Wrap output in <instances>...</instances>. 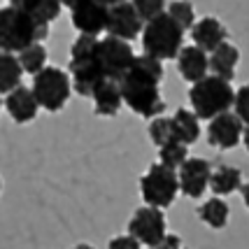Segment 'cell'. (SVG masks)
Masks as SVG:
<instances>
[{"mask_svg": "<svg viewBox=\"0 0 249 249\" xmlns=\"http://www.w3.org/2000/svg\"><path fill=\"white\" fill-rule=\"evenodd\" d=\"M161 79H163V61L154 58L149 54L135 56L133 68L121 79V93L124 103L130 112L138 117L154 119L165 112V100L161 98Z\"/></svg>", "mask_w": 249, "mask_h": 249, "instance_id": "obj_1", "label": "cell"}, {"mask_svg": "<svg viewBox=\"0 0 249 249\" xmlns=\"http://www.w3.org/2000/svg\"><path fill=\"white\" fill-rule=\"evenodd\" d=\"M49 35V23L33 19L28 12L17 5L0 7V52L19 54L35 42H42Z\"/></svg>", "mask_w": 249, "mask_h": 249, "instance_id": "obj_2", "label": "cell"}, {"mask_svg": "<svg viewBox=\"0 0 249 249\" xmlns=\"http://www.w3.org/2000/svg\"><path fill=\"white\" fill-rule=\"evenodd\" d=\"M70 77H72V91L79 96L91 98L93 89L107 79L105 70L98 58V35H82L70 47Z\"/></svg>", "mask_w": 249, "mask_h": 249, "instance_id": "obj_3", "label": "cell"}, {"mask_svg": "<svg viewBox=\"0 0 249 249\" xmlns=\"http://www.w3.org/2000/svg\"><path fill=\"white\" fill-rule=\"evenodd\" d=\"M233 100H235V91L231 87V82L217 75L203 77L189 89L191 109L198 114L200 121H212L214 117L228 112L233 107Z\"/></svg>", "mask_w": 249, "mask_h": 249, "instance_id": "obj_4", "label": "cell"}, {"mask_svg": "<svg viewBox=\"0 0 249 249\" xmlns=\"http://www.w3.org/2000/svg\"><path fill=\"white\" fill-rule=\"evenodd\" d=\"M184 28L175 21L168 12L159 14L156 19L144 23L142 28V47L144 54L154 56L159 61H170L177 58L182 52V42H184Z\"/></svg>", "mask_w": 249, "mask_h": 249, "instance_id": "obj_5", "label": "cell"}, {"mask_svg": "<svg viewBox=\"0 0 249 249\" xmlns=\"http://www.w3.org/2000/svg\"><path fill=\"white\" fill-rule=\"evenodd\" d=\"M33 93L40 107L47 112H58L70 100L72 93V77L56 65H44L37 75H33Z\"/></svg>", "mask_w": 249, "mask_h": 249, "instance_id": "obj_6", "label": "cell"}, {"mask_svg": "<svg viewBox=\"0 0 249 249\" xmlns=\"http://www.w3.org/2000/svg\"><path fill=\"white\" fill-rule=\"evenodd\" d=\"M140 194L142 200L152 207H170L179 194V177L177 170L163 165L161 161L152 163L147 173L140 177Z\"/></svg>", "mask_w": 249, "mask_h": 249, "instance_id": "obj_7", "label": "cell"}, {"mask_svg": "<svg viewBox=\"0 0 249 249\" xmlns=\"http://www.w3.org/2000/svg\"><path fill=\"white\" fill-rule=\"evenodd\" d=\"M98 58H100V65L105 70V77L121 82L126 77V72L133 68L135 54H133V49L126 40L107 35V37L98 40Z\"/></svg>", "mask_w": 249, "mask_h": 249, "instance_id": "obj_8", "label": "cell"}, {"mask_svg": "<svg viewBox=\"0 0 249 249\" xmlns=\"http://www.w3.org/2000/svg\"><path fill=\"white\" fill-rule=\"evenodd\" d=\"M128 233L138 240L140 245L156 249V245L168 235L163 210L161 207H152V205L138 207L128 221Z\"/></svg>", "mask_w": 249, "mask_h": 249, "instance_id": "obj_9", "label": "cell"}, {"mask_svg": "<svg viewBox=\"0 0 249 249\" xmlns=\"http://www.w3.org/2000/svg\"><path fill=\"white\" fill-rule=\"evenodd\" d=\"M72 26L82 35H100L107 31L109 7L100 0H82L72 7Z\"/></svg>", "mask_w": 249, "mask_h": 249, "instance_id": "obj_10", "label": "cell"}, {"mask_svg": "<svg viewBox=\"0 0 249 249\" xmlns=\"http://www.w3.org/2000/svg\"><path fill=\"white\" fill-rule=\"evenodd\" d=\"M142 28H144V21L140 19L138 10L133 7V2L124 0L119 5H112L109 7V19H107V35H114V37H121V40H135L138 35H142Z\"/></svg>", "mask_w": 249, "mask_h": 249, "instance_id": "obj_11", "label": "cell"}, {"mask_svg": "<svg viewBox=\"0 0 249 249\" xmlns=\"http://www.w3.org/2000/svg\"><path fill=\"white\" fill-rule=\"evenodd\" d=\"M210 175H212V165L205 159H198V156L186 159L177 170L179 191L186 198H203V194L210 189Z\"/></svg>", "mask_w": 249, "mask_h": 249, "instance_id": "obj_12", "label": "cell"}, {"mask_svg": "<svg viewBox=\"0 0 249 249\" xmlns=\"http://www.w3.org/2000/svg\"><path fill=\"white\" fill-rule=\"evenodd\" d=\"M242 130H245V124L235 112H224L214 119L210 121L207 126V142L212 147H219V149H233L242 142Z\"/></svg>", "mask_w": 249, "mask_h": 249, "instance_id": "obj_13", "label": "cell"}, {"mask_svg": "<svg viewBox=\"0 0 249 249\" xmlns=\"http://www.w3.org/2000/svg\"><path fill=\"white\" fill-rule=\"evenodd\" d=\"M5 109L17 124H31L40 112V103L33 93V89L17 87L5 96Z\"/></svg>", "mask_w": 249, "mask_h": 249, "instance_id": "obj_14", "label": "cell"}, {"mask_svg": "<svg viewBox=\"0 0 249 249\" xmlns=\"http://www.w3.org/2000/svg\"><path fill=\"white\" fill-rule=\"evenodd\" d=\"M177 70L189 84H196L210 75V56L205 49H200L196 44L182 47V52L177 56Z\"/></svg>", "mask_w": 249, "mask_h": 249, "instance_id": "obj_15", "label": "cell"}, {"mask_svg": "<svg viewBox=\"0 0 249 249\" xmlns=\"http://www.w3.org/2000/svg\"><path fill=\"white\" fill-rule=\"evenodd\" d=\"M191 37H194V44L196 47H200V49H205L207 54L210 52H214L219 44L226 42L228 37V31L226 26L214 19V17H205V19H200V21L194 23V28H191Z\"/></svg>", "mask_w": 249, "mask_h": 249, "instance_id": "obj_16", "label": "cell"}, {"mask_svg": "<svg viewBox=\"0 0 249 249\" xmlns=\"http://www.w3.org/2000/svg\"><path fill=\"white\" fill-rule=\"evenodd\" d=\"M93 105H96L98 117H117L121 105H124V93H121V84L114 79H103L96 89H93Z\"/></svg>", "mask_w": 249, "mask_h": 249, "instance_id": "obj_17", "label": "cell"}, {"mask_svg": "<svg viewBox=\"0 0 249 249\" xmlns=\"http://www.w3.org/2000/svg\"><path fill=\"white\" fill-rule=\"evenodd\" d=\"M238 61H240V49L235 44H231V42L219 44L214 52H210V72L231 82L235 77Z\"/></svg>", "mask_w": 249, "mask_h": 249, "instance_id": "obj_18", "label": "cell"}, {"mask_svg": "<svg viewBox=\"0 0 249 249\" xmlns=\"http://www.w3.org/2000/svg\"><path fill=\"white\" fill-rule=\"evenodd\" d=\"M170 121H173L175 140L184 142V144H194L200 138V119H198V114L194 109H186V107L175 109Z\"/></svg>", "mask_w": 249, "mask_h": 249, "instance_id": "obj_19", "label": "cell"}, {"mask_svg": "<svg viewBox=\"0 0 249 249\" xmlns=\"http://www.w3.org/2000/svg\"><path fill=\"white\" fill-rule=\"evenodd\" d=\"M242 182V173L233 165H217L212 175H210V189L214 196H231L233 191H240Z\"/></svg>", "mask_w": 249, "mask_h": 249, "instance_id": "obj_20", "label": "cell"}, {"mask_svg": "<svg viewBox=\"0 0 249 249\" xmlns=\"http://www.w3.org/2000/svg\"><path fill=\"white\" fill-rule=\"evenodd\" d=\"M198 217L205 226L214 228V231H221V228L228 224V217H231V207L228 203L221 198V196H212L210 200H205L203 205L198 207Z\"/></svg>", "mask_w": 249, "mask_h": 249, "instance_id": "obj_21", "label": "cell"}, {"mask_svg": "<svg viewBox=\"0 0 249 249\" xmlns=\"http://www.w3.org/2000/svg\"><path fill=\"white\" fill-rule=\"evenodd\" d=\"M23 68L19 63V56L12 52H0V93H10L17 87H21Z\"/></svg>", "mask_w": 249, "mask_h": 249, "instance_id": "obj_22", "label": "cell"}, {"mask_svg": "<svg viewBox=\"0 0 249 249\" xmlns=\"http://www.w3.org/2000/svg\"><path fill=\"white\" fill-rule=\"evenodd\" d=\"M10 5L21 7L23 12L31 14L33 19H37L42 23H52L61 14V7H63L61 0H10Z\"/></svg>", "mask_w": 249, "mask_h": 249, "instance_id": "obj_23", "label": "cell"}, {"mask_svg": "<svg viewBox=\"0 0 249 249\" xmlns=\"http://www.w3.org/2000/svg\"><path fill=\"white\" fill-rule=\"evenodd\" d=\"M17 56H19V63H21L23 72H28V75H37L47 65V47L42 42H35L31 47H26Z\"/></svg>", "mask_w": 249, "mask_h": 249, "instance_id": "obj_24", "label": "cell"}, {"mask_svg": "<svg viewBox=\"0 0 249 249\" xmlns=\"http://www.w3.org/2000/svg\"><path fill=\"white\" fill-rule=\"evenodd\" d=\"M186 147L189 144H184V142H179V140L163 144V147H159V161L163 165H168V168H173V170H179V165L189 159V149Z\"/></svg>", "mask_w": 249, "mask_h": 249, "instance_id": "obj_25", "label": "cell"}, {"mask_svg": "<svg viewBox=\"0 0 249 249\" xmlns=\"http://www.w3.org/2000/svg\"><path fill=\"white\" fill-rule=\"evenodd\" d=\"M149 138L156 147H163V144H168V142L175 140V130H173V121L170 117H154L149 119Z\"/></svg>", "mask_w": 249, "mask_h": 249, "instance_id": "obj_26", "label": "cell"}, {"mask_svg": "<svg viewBox=\"0 0 249 249\" xmlns=\"http://www.w3.org/2000/svg\"><path fill=\"white\" fill-rule=\"evenodd\" d=\"M165 12H168L184 31H191V28H194L196 12H194V5H191V2H186V0H173Z\"/></svg>", "mask_w": 249, "mask_h": 249, "instance_id": "obj_27", "label": "cell"}, {"mask_svg": "<svg viewBox=\"0 0 249 249\" xmlns=\"http://www.w3.org/2000/svg\"><path fill=\"white\" fill-rule=\"evenodd\" d=\"M130 2H133V7L138 10V14H140V19L144 23L156 19L159 14H163V12L168 10L165 7V0H130Z\"/></svg>", "mask_w": 249, "mask_h": 249, "instance_id": "obj_28", "label": "cell"}, {"mask_svg": "<svg viewBox=\"0 0 249 249\" xmlns=\"http://www.w3.org/2000/svg\"><path fill=\"white\" fill-rule=\"evenodd\" d=\"M233 109H235V114L242 119V124L247 126L249 124V84H245V87H240L238 91H235Z\"/></svg>", "mask_w": 249, "mask_h": 249, "instance_id": "obj_29", "label": "cell"}, {"mask_svg": "<svg viewBox=\"0 0 249 249\" xmlns=\"http://www.w3.org/2000/svg\"><path fill=\"white\" fill-rule=\"evenodd\" d=\"M107 249H142V245L128 233V235H117V238H112Z\"/></svg>", "mask_w": 249, "mask_h": 249, "instance_id": "obj_30", "label": "cell"}, {"mask_svg": "<svg viewBox=\"0 0 249 249\" xmlns=\"http://www.w3.org/2000/svg\"><path fill=\"white\" fill-rule=\"evenodd\" d=\"M156 249H186L184 242H182V238L179 235H173V233H168L165 238L156 245Z\"/></svg>", "mask_w": 249, "mask_h": 249, "instance_id": "obj_31", "label": "cell"}, {"mask_svg": "<svg viewBox=\"0 0 249 249\" xmlns=\"http://www.w3.org/2000/svg\"><path fill=\"white\" fill-rule=\"evenodd\" d=\"M240 194H242V203H245V207L249 210V182L240 186Z\"/></svg>", "mask_w": 249, "mask_h": 249, "instance_id": "obj_32", "label": "cell"}, {"mask_svg": "<svg viewBox=\"0 0 249 249\" xmlns=\"http://www.w3.org/2000/svg\"><path fill=\"white\" fill-rule=\"evenodd\" d=\"M242 144H245V149L249 152V124L245 126V130H242Z\"/></svg>", "mask_w": 249, "mask_h": 249, "instance_id": "obj_33", "label": "cell"}, {"mask_svg": "<svg viewBox=\"0 0 249 249\" xmlns=\"http://www.w3.org/2000/svg\"><path fill=\"white\" fill-rule=\"evenodd\" d=\"M61 2H63V7H68V10H72V7H75L77 2H82V0H61Z\"/></svg>", "mask_w": 249, "mask_h": 249, "instance_id": "obj_34", "label": "cell"}, {"mask_svg": "<svg viewBox=\"0 0 249 249\" xmlns=\"http://www.w3.org/2000/svg\"><path fill=\"white\" fill-rule=\"evenodd\" d=\"M100 2H105L107 7H112V5H119V2H124V0H100Z\"/></svg>", "mask_w": 249, "mask_h": 249, "instance_id": "obj_35", "label": "cell"}, {"mask_svg": "<svg viewBox=\"0 0 249 249\" xmlns=\"http://www.w3.org/2000/svg\"><path fill=\"white\" fill-rule=\"evenodd\" d=\"M72 249H93V247H91V245H87V242H82V245H75Z\"/></svg>", "mask_w": 249, "mask_h": 249, "instance_id": "obj_36", "label": "cell"}, {"mask_svg": "<svg viewBox=\"0 0 249 249\" xmlns=\"http://www.w3.org/2000/svg\"><path fill=\"white\" fill-rule=\"evenodd\" d=\"M0 109H2V100H0Z\"/></svg>", "mask_w": 249, "mask_h": 249, "instance_id": "obj_37", "label": "cell"}, {"mask_svg": "<svg viewBox=\"0 0 249 249\" xmlns=\"http://www.w3.org/2000/svg\"><path fill=\"white\" fill-rule=\"evenodd\" d=\"M0 189H2V182H0Z\"/></svg>", "mask_w": 249, "mask_h": 249, "instance_id": "obj_38", "label": "cell"}]
</instances>
